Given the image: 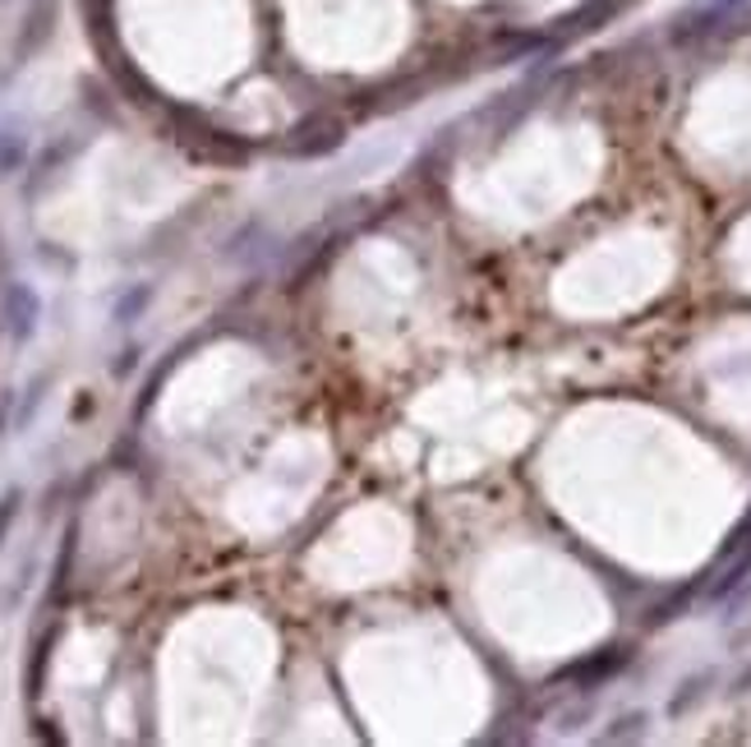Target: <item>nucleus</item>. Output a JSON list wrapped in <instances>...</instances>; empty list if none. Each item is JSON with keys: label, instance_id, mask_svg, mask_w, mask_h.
Wrapping results in <instances>:
<instances>
[{"label": "nucleus", "instance_id": "nucleus-1", "mask_svg": "<svg viewBox=\"0 0 751 747\" xmlns=\"http://www.w3.org/2000/svg\"><path fill=\"white\" fill-rule=\"evenodd\" d=\"M0 315H6V332H10L14 347H28V341L38 337V328H42V296H38V287L33 282H10Z\"/></svg>", "mask_w": 751, "mask_h": 747}, {"label": "nucleus", "instance_id": "nucleus-2", "mask_svg": "<svg viewBox=\"0 0 751 747\" xmlns=\"http://www.w3.org/2000/svg\"><path fill=\"white\" fill-rule=\"evenodd\" d=\"M56 19H60V6H56V0H28L23 23H19V38H14V60H19V66H23V60H33V56L51 42Z\"/></svg>", "mask_w": 751, "mask_h": 747}, {"label": "nucleus", "instance_id": "nucleus-3", "mask_svg": "<svg viewBox=\"0 0 751 747\" xmlns=\"http://www.w3.org/2000/svg\"><path fill=\"white\" fill-rule=\"evenodd\" d=\"M714 678H719L714 669H701V674H692V678H682V683H678V693H673L669 706H664L669 720H682L687 710H697V706L705 701V693H710V683H714Z\"/></svg>", "mask_w": 751, "mask_h": 747}, {"label": "nucleus", "instance_id": "nucleus-4", "mask_svg": "<svg viewBox=\"0 0 751 747\" xmlns=\"http://www.w3.org/2000/svg\"><path fill=\"white\" fill-rule=\"evenodd\" d=\"M148 305H152V282H134V287H124V296H120V300H116V309H111V323H116V328L139 323V319L148 315Z\"/></svg>", "mask_w": 751, "mask_h": 747}, {"label": "nucleus", "instance_id": "nucleus-5", "mask_svg": "<svg viewBox=\"0 0 751 747\" xmlns=\"http://www.w3.org/2000/svg\"><path fill=\"white\" fill-rule=\"evenodd\" d=\"M47 384H51V374H38V379L23 388L19 407H14V434H23L28 425H33V416H38V407H42V397H47Z\"/></svg>", "mask_w": 751, "mask_h": 747}, {"label": "nucleus", "instance_id": "nucleus-6", "mask_svg": "<svg viewBox=\"0 0 751 747\" xmlns=\"http://www.w3.org/2000/svg\"><path fill=\"white\" fill-rule=\"evenodd\" d=\"M645 725H650L645 710H628L604 729V743H637V738H645Z\"/></svg>", "mask_w": 751, "mask_h": 747}, {"label": "nucleus", "instance_id": "nucleus-7", "mask_svg": "<svg viewBox=\"0 0 751 747\" xmlns=\"http://www.w3.org/2000/svg\"><path fill=\"white\" fill-rule=\"evenodd\" d=\"M28 162V139L19 130H0V176H14Z\"/></svg>", "mask_w": 751, "mask_h": 747}, {"label": "nucleus", "instance_id": "nucleus-8", "mask_svg": "<svg viewBox=\"0 0 751 747\" xmlns=\"http://www.w3.org/2000/svg\"><path fill=\"white\" fill-rule=\"evenodd\" d=\"M19 512H23V489L14 485V489H6V494H0V545H6V536L14 531Z\"/></svg>", "mask_w": 751, "mask_h": 747}, {"label": "nucleus", "instance_id": "nucleus-9", "mask_svg": "<svg viewBox=\"0 0 751 747\" xmlns=\"http://www.w3.org/2000/svg\"><path fill=\"white\" fill-rule=\"evenodd\" d=\"M139 356H143L139 347H124V351H120V356L111 360V379H120V384H124V379H130V374L139 369Z\"/></svg>", "mask_w": 751, "mask_h": 747}, {"label": "nucleus", "instance_id": "nucleus-10", "mask_svg": "<svg viewBox=\"0 0 751 747\" xmlns=\"http://www.w3.org/2000/svg\"><path fill=\"white\" fill-rule=\"evenodd\" d=\"M88 411H92V401H88V397H79V401H74V420H83Z\"/></svg>", "mask_w": 751, "mask_h": 747}, {"label": "nucleus", "instance_id": "nucleus-11", "mask_svg": "<svg viewBox=\"0 0 751 747\" xmlns=\"http://www.w3.org/2000/svg\"><path fill=\"white\" fill-rule=\"evenodd\" d=\"M733 693H751V669L742 678H733Z\"/></svg>", "mask_w": 751, "mask_h": 747}, {"label": "nucleus", "instance_id": "nucleus-12", "mask_svg": "<svg viewBox=\"0 0 751 747\" xmlns=\"http://www.w3.org/2000/svg\"><path fill=\"white\" fill-rule=\"evenodd\" d=\"M0 6H10V0H0Z\"/></svg>", "mask_w": 751, "mask_h": 747}]
</instances>
